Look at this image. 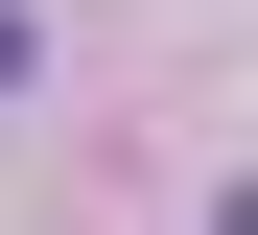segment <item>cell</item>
Instances as JSON below:
<instances>
[{"label": "cell", "instance_id": "6da1fadb", "mask_svg": "<svg viewBox=\"0 0 258 235\" xmlns=\"http://www.w3.org/2000/svg\"><path fill=\"white\" fill-rule=\"evenodd\" d=\"M24 71H47V24H24V0H0V94H24Z\"/></svg>", "mask_w": 258, "mask_h": 235}]
</instances>
